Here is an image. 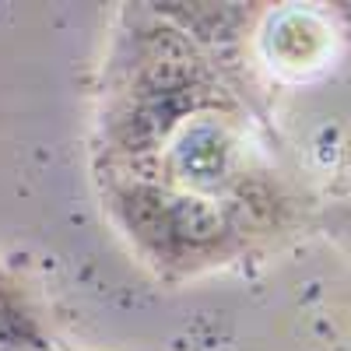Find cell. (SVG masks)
<instances>
[{
	"instance_id": "obj_1",
	"label": "cell",
	"mask_w": 351,
	"mask_h": 351,
	"mask_svg": "<svg viewBox=\"0 0 351 351\" xmlns=\"http://www.w3.org/2000/svg\"><path fill=\"white\" fill-rule=\"evenodd\" d=\"M204 56L197 39L186 36V28L162 25L152 28L141 43V84L144 95H180L200 88Z\"/></svg>"
},
{
	"instance_id": "obj_2",
	"label": "cell",
	"mask_w": 351,
	"mask_h": 351,
	"mask_svg": "<svg viewBox=\"0 0 351 351\" xmlns=\"http://www.w3.org/2000/svg\"><path fill=\"white\" fill-rule=\"evenodd\" d=\"M172 165L183 180L197 190L221 183V176L228 172V141L215 127H197L183 137V144L176 148Z\"/></svg>"
},
{
	"instance_id": "obj_3",
	"label": "cell",
	"mask_w": 351,
	"mask_h": 351,
	"mask_svg": "<svg viewBox=\"0 0 351 351\" xmlns=\"http://www.w3.org/2000/svg\"><path fill=\"white\" fill-rule=\"evenodd\" d=\"M225 236V215L200 193H169V243L211 246Z\"/></svg>"
},
{
	"instance_id": "obj_4",
	"label": "cell",
	"mask_w": 351,
	"mask_h": 351,
	"mask_svg": "<svg viewBox=\"0 0 351 351\" xmlns=\"http://www.w3.org/2000/svg\"><path fill=\"white\" fill-rule=\"evenodd\" d=\"M123 218L134 236H141L152 246H172L169 243V190L162 186H134L123 193Z\"/></svg>"
},
{
	"instance_id": "obj_5",
	"label": "cell",
	"mask_w": 351,
	"mask_h": 351,
	"mask_svg": "<svg viewBox=\"0 0 351 351\" xmlns=\"http://www.w3.org/2000/svg\"><path fill=\"white\" fill-rule=\"evenodd\" d=\"M0 351H43L32 316L21 309L4 278H0Z\"/></svg>"
}]
</instances>
